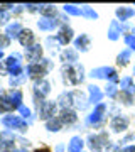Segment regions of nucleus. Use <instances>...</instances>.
<instances>
[{
	"mask_svg": "<svg viewBox=\"0 0 135 152\" xmlns=\"http://www.w3.org/2000/svg\"><path fill=\"white\" fill-rule=\"evenodd\" d=\"M86 69L83 64H74V66H69V64H63L61 66V78H63V83L66 86H78L81 83H85L86 80Z\"/></svg>",
	"mask_w": 135,
	"mask_h": 152,
	"instance_id": "nucleus-1",
	"label": "nucleus"
},
{
	"mask_svg": "<svg viewBox=\"0 0 135 152\" xmlns=\"http://www.w3.org/2000/svg\"><path fill=\"white\" fill-rule=\"evenodd\" d=\"M107 117H108V103L103 102L100 105H95L88 112V115L85 117V125L91 127V129H100L107 122Z\"/></svg>",
	"mask_w": 135,
	"mask_h": 152,
	"instance_id": "nucleus-2",
	"label": "nucleus"
},
{
	"mask_svg": "<svg viewBox=\"0 0 135 152\" xmlns=\"http://www.w3.org/2000/svg\"><path fill=\"white\" fill-rule=\"evenodd\" d=\"M108 144H110V132L107 130L91 132L86 137V145L90 147L91 152H105Z\"/></svg>",
	"mask_w": 135,
	"mask_h": 152,
	"instance_id": "nucleus-3",
	"label": "nucleus"
},
{
	"mask_svg": "<svg viewBox=\"0 0 135 152\" xmlns=\"http://www.w3.org/2000/svg\"><path fill=\"white\" fill-rule=\"evenodd\" d=\"M88 76H90L91 80H101V81L115 83V85L120 83V75L113 66H98V68H93V69L88 73Z\"/></svg>",
	"mask_w": 135,
	"mask_h": 152,
	"instance_id": "nucleus-4",
	"label": "nucleus"
},
{
	"mask_svg": "<svg viewBox=\"0 0 135 152\" xmlns=\"http://www.w3.org/2000/svg\"><path fill=\"white\" fill-rule=\"evenodd\" d=\"M51 93V81L42 78V80H36L34 81V88H32V100L36 108H39L41 105L47 100V95Z\"/></svg>",
	"mask_w": 135,
	"mask_h": 152,
	"instance_id": "nucleus-5",
	"label": "nucleus"
},
{
	"mask_svg": "<svg viewBox=\"0 0 135 152\" xmlns=\"http://www.w3.org/2000/svg\"><path fill=\"white\" fill-rule=\"evenodd\" d=\"M0 124L4 125L7 130H12V132L26 134V132L29 130V122H26L20 115H14V113L4 115V117L0 118Z\"/></svg>",
	"mask_w": 135,
	"mask_h": 152,
	"instance_id": "nucleus-6",
	"label": "nucleus"
},
{
	"mask_svg": "<svg viewBox=\"0 0 135 152\" xmlns=\"http://www.w3.org/2000/svg\"><path fill=\"white\" fill-rule=\"evenodd\" d=\"M128 127H130V117L128 115H123V113L115 115V117H112L110 122H108V129H110V132H112V134H118V135L127 134Z\"/></svg>",
	"mask_w": 135,
	"mask_h": 152,
	"instance_id": "nucleus-7",
	"label": "nucleus"
},
{
	"mask_svg": "<svg viewBox=\"0 0 135 152\" xmlns=\"http://www.w3.org/2000/svg\"><path fill=\"white\" fill-rule=\"evenodd\" d=\"M15 140H17L15 132L4 129L0 132V152H15L17 151Z\"/></svg>",
	"mask_w": 135,
	"mask_h": 152,
	"instance_id": "nucleus-8",
	"label": "nucleus"
},
{
	"mask_svg": "<svg viewBox=\"0 0 135 152\" xmlns=\"http://www.w3.org/2000/svg\"><path fill=\"white\" fill-rule=\"evenodd\" d=\"M59 113V107L56 102H51V100H46L41 107L37 108V117L44 122H47V120L54 118V117H58Z\"/></svg>",
	"mask_w": 135,
	"mask_h": 152,
	"instance_id": "nucleus-9",
	"label": "nucleus"
},
{
	"mask_svg": "<svg viewBox=\"0 0 135 152\" xmlns=\"http://www.w3.org/2000/svg\"><path fill=\"white\" fill-rule=\"evenodd\" d=\"M49 73V69L44 66L42 59L39 61V63H32V64H29L27 63L26 66V75L27 78H31V80H42V78H46V75Z\"/></svg>",
	"mask_w": 135,
	"mask_h": 152,
	"instance_id": "nucleus-10",
	"label": "nucleus"
},
{
	"mask_svg": "<svg viewBox=\"0 0 135 152\" xmlns=\"http://www.w3.org/2000/svg\"><path fill=\"white\" fill-rule=\"evenodd\" d=\"M91 105L88 100V93L81 91V90H73V108L76 112H86Z\"/></svg>",
	"mask_w": 135,
	"mask_h": 152,
	"instance_id": "nucleus-11",
	"label": "nucleus"
},
{
	"mask_svg": "<svg viewBox=\"0 0 135 152\" xmlns=\"http://www.w3.org/2000/svg\"><path fill=\"white\" fill-rule=\"evenodd\" d=\"M44 46L42 44H32V46H29V48H26V51H24V56H26V59L29 61V64H32V63H39V61L44 58Z\"/></svg>",
	"mask_w": 135,
	"mask_h": 152,
	"instance_id": "nucleus-12",
	"label": "nucleus"
},
{
	"mask_svg": "<svg viewBox=\"0 0 135 152\" xmlns=\"http://www.w3.org/2000/svg\"><path fill=\"white\" fill-rule=\"evenodd\" d=\"M63 24L59 22L58 17H41L37 20V27L42 31V32H54L58 31Z\"/></svg>",
	"mask_w": 135,
	"mask_h": 152,
	"instance_id": "nucleus-13",
	"label": "nucleus"
},
{
	"mask_svg": "<svg viewBox=\"0 0 135 152\" xmlns=\"http://www.w3.org/2000/svg\"><path fill=\"white\" fill-rule=\"evenodd\" d=\"M56 37H58L61 46H68L69 42L74 41V31H73V27H71L69 24H63V26L58 29Z\"/></svg>",
	"mask_w": 135,
	"mask_h": 152,
	"instance_id": "nucleus-14",
	"label": "nucleus"
},
{
	"mask_svg": "<svg viewBox=\"0 0 135 152\" xmlns=\"http://www.w3.org/2000/svg\"><path fill=\"white\" fill-rule=\"evenodd\" d=\"M86 93H88V100H90V105H100L103 103V98H105V91H103L101 88L91 83V85H88L86 86Z\"/></svg>",
	"mask_w": 135,
	"mask_h": 152,
	"instance_id": "nucleus-15",
	"label": "nucleus"
},
{
	"mask_svg": "<svg viewBox=\"0 0 135 152\" xmlns=\"http://www.w3.org/2000/svg\"><path fill=\"white\" fill-rule=\"evenodd\" d=\"M135 17V9L128 5H120L115 9V19L120 22V24H128L132 19Z\"/></svg>",
	"mask_w": 135,
	"mask_h": 152,
	"instance_id": "nucleus-16",
	"label": "nucleus"
},
{
	"mask_svg": "<svg viewBox=\"0 0 135 152\" xmlns=\"http://www.w3.org/2000/svg\"><path fill=\"white\" fill-rule=\"evenodd\" d=\"M73 46L78 53H88L91 49V39L86 32H81L80 36H76L74 41H73Z\"/></svg>",
	"mask_w": 135,
	"mask_h": 152,
	"instance_id": "nucleus-17",
	"label": "nucleus"
},
{
	"mask_svg": "<svg viewBox=\"0 0 135 152\" xmlns=\"http://www.w3.org/2000/svg\"><path fill=\"white\" fill-rule=\"evenodd\" d=\"M59 58H61V61H63V64L74 66V64H78V61H80V53H78L74 48H64L61 51Z\"/></svg>",
	"mask_w": 135,
	"mask_h": 152,
	"instance_id": "nucleus-18",
	"label": "nucleus"
},
{
	"mask_svg": "<svg viewBox=\"0 0 135 152\" xmlns=\"http://www.w3.org/2000/svg\"><path fill=\"white\" fill-rule=\"evenodd\" d=\"M59 120L63 122L64 127H73V125L78 122V112L74 108H64V110H59L58 113Z\"/></svg>",
	"mask_w": 135,
	"mask_h": 152,
	"instance_id": "nucleus-19",
	"label": "nucleus"
},
{
	"mask_svg": "<svg viewBox=\"0 0 135 152\" xmlns=\"http://www.w3.org/2000/svg\"><path fill=\"white\" fill-rule=\"evenodd\" d=\"M122 34H123V26H122L117 19H113V20L108 24V31H107L108 41L115 42V41H118V39L122 37Z\"/></svg>",
	"mask_w": 135,
	"mask_h": 152,
	"instance_id": "nucleus-20",
	"label": "nucleus"
},
{
	"mask_svg": "<svg viewBox=\"0 0 135 152\" xmlns=\"http://www.w3.org/2000/svg\"><path fill=\"white\" fill-rule=\"evenodd\" d=\"M85 145H86V140H85L83 137L81 135H73L69 139V142H68V145H66V151L68 152H83Z\"/></svg>",
	"mask_w": 135,
	"mask_h": 152,
	"instance_id": "nucleus-21",
	"label": "nucleus"
},
{
	"mask_svg": "<svg viewBox=\"0 0 135 152\" xmlns=\"http://www.w3.org/2000/svg\"><path fill=\"white\" fill-rule=\"evenodd\" d=\"M56 103L59 107V110H64V108H73V90H66V91L59 93V96L56 100Z\"/></svg>",
	"mask_w": 135,
	"mask_h": 152,
	"instance_id": "nucleus-22",
	"label": "nucleus"
},
{
	"mask_svg": "<svg viewBox=\"0 0 135 152\" xmlns=\"http://www.w3.org/2000/svg\"><path fill=\"white\" fill-rule=\"evenodd\" d=\"M12 4H2L0 5V26L7 27L9 24L12 22Z\"/></svg>",
	"mask_w": 135,
	"mask_h": 152,
	"instance_id": "nucleus-23",
	"label": "nucleus"
},
{
	"mask_svg": "<svg viewBox=\"0 0 135 152\" xmlns=\"http://www.w3.org/2000/svg\"><path fill=\"white\" fill-rule=\"evenodd\" d=\"M22 31H24V26H22L19 20H12L5 27V34L10 39H19V36L22 34Z\"/></svg>",
	"mask_w": 135,
	"mask_h": 152,
	"instance_id": "nucleus-24",
	"label": "nucleus"
},
{
	"mask_svg": "<svg viewBox=\"0 0 135 152\" xmlns=\"http://www.w3.org/2000/svg\"><path fill=\"white\" fill-rule=\"evenodd\" d=\"M19 42H20L22 48H29V46H32V44H36V34L31 31V29H24L22 31V34L19 36V39H17Z\"/></svg>",
	"mask_w": 135,
	"mask_h": 152,
	"instance_id": "nucleus-25",
	"label": "nucleus"
},
{
	"mask_svg": "<svg viewBox=\"0 0 135 152\" xmlns=\"http://www.w3.org/2000/svg\"><path fill=\"white\" fill-rule=\"evenodd\" d=\"M117 103L120 107H134L135 105V95L134 91H120L118 98H117Z\"/></svg>",
	"mask_w": 135,
	"mask_h": 152,
	"instance_id": "nucleus-26",
	"label": "nucleus"
},
{
	"mask_svg": "<svg viewBox=\"0 0 135 152\" xmlns=\"http://www.w3.org/2000/svg\"><path fill=\"white\" fill-rule=\"evenodd\" d=\"M44 48H47L51 54H58V53L61 54V51H59L61 44L58 41V37H56V34L54 36H47V37L44 39Z\"/></svg>",
	"mask_w": 135,
	"mask_h": 152,
	"instance_id": "nucleus-27",
	"label": "nucleus"
},
{
	"mask_svg": "<svg viewBox=\"0 0 135 152\" xmlns=\"http://www.w3.org/2000/svg\"><path fill=\"white\" fill-rule=\"evenodd\" d=\"M7 95L10 96V100H12V103L15 105V108L19 110L22 107V102H24V95H22V91L19 90V88H10L9 91H7Z\"/></svg>",
	"mask_w": 135,
	"mask_h": 152,
	"instance_id": "nucleus-28",
	"label": "nucleus"
},
{
	"mask_svg": "<svg viewBox=\"0 0 135 152\" xmlns=\"http://www.w3.org/2000/svg\"><path fill=\"white\" fill-rule=\"evenodd\" d=\"M130 61H132V51L130 49H122L118 54H117V64L122 66V68H125V66L130 64Z\"/></svg>",
	"mask_w": 135,
	"mask_h": 152,
	"instance_id": "nucleus-29",
	"label": "nucleus"
},
{
	"mask_svg": "<svg viewBox=\"0 0 135 152\" xmlns=\"http://www.w3.org/2000/svg\"><path fill=\"white\" fill-rule=\"evenodd\" d=\"M44 125H46V130L51 132V134H58V132H61V129L64 127V125H63V122L59 120V117H54V118L47 120V122H44Z\"/></svg>",
	"mask_w": 135,
	"mask_h": 152,
	"instance_id": "nucleus-30",
	"label": "nucleus"
},
{
	"mask_svg": "<svg viewBox=\"0 0 135 152\" xmlns=\"http://www.w3.org/2000/svg\"><path fill=\"white\" fill-rule=\"evenodd\" d=\"M63 12L68 17H83V14H81V5H74V4H66V5H63Z\"/></svg>",
	"mask_w": 135,
	"mask_h": 152,
	"instance_id": "nucleus-31",
	"label": "nucleus"
},
{
	"mask_svg": "<svg viewBox=\"0 0 135 152\" xmlns=\"http://www.w3.org/2000/svg\"><path fill=\"white\" fill-rule=\"evenodd\" d=\"M103 91H105V96H108L110 100H117L120 95V88L115 83H107V86H105Z\"/></svg>",
	"mask_w": 135,
	"mask_h": 152,
	"instance_id": "nucleus-32",
	"label": "nucleus"
},
{
	"mask_svg": "<svg viewBox=\"0 0 135 152\" xmlns=\"http://www.w3.org/2000/svg\"><path fill=\"white\" fill-rule=\"evenodd\" d=\"M134 86H135L134 76H122L120 78V83H118L120 91H130V90H134Z\"/></svg>",
	"mask_w": 135,
	"mask_h": 152,
	"instance_id": "nucleus-33",
	"label": "nucleus"
},
{
	"mask_svg": "<svg viewBox=\"0 0 135 152\" xmlns=\"http://www.w3.org/2000/svg\"><path fill=\"white\" fill-rule=\"evenodd\" d=\"M81 14L86 20H98V12L93 9L91 5H81Z\"/></svg>",
	"mask_w": 135,
	"mask_h": 152,
	"instance_id": "nucleus-34",
	"label": "nucleus"
},
{
	"mask_svg": "<svg viewBox=\"0 0 135 152\" xmlns=\"http://www.w3.org/2000/svg\"><path fill=\"white\" fill-rule=\"evenodd\" d=\"M17 112H19V115H20L22 118L26 120V122H29V124H32L34 122V118H36V117H34V112L31 108H29V107H27V105H22L20 108L17 110Z\"/></svg>",
	"mask_w": 135,
	"mask_h": 152,
	"instance_id": "nucleus-35",
	"label": "nucleus"
},
{
	"mask_svg": "<svg viewBox=\"0 0 135 152\" xmlns=\"http://www.w3.org/2000/svg\"><path fill=\"white\" fill-rule=\"evenodd\" d=\"M132 144H135V134H134V132H127V134H123V135L120 137V140H118V145L120 147L132 145Z\"/></svg>",
	"mask_w": 135,
	"mask_h": 152,
	"instance_id": "nucleus-36",
	"label": "nucleus"
},
{
	"mask_svg": "<svg viewBox=\"0 0 135 152\" xmlns=\"http://www.w3.org/2000/svg\"><path fill=\"white\" fill-rule=\"evenodd\" d=\"M27 81V75L24 73L22 76H15V78H9V85H10L12 88H19L20 85H24V83Z\"/></svg>",
	"mask_w": 135,
	"mask_h": 152,
	"instance_id": "nucleus-37",
	"label": "nucleus"
},
{
	"mask_svg": "<svg viewBox=\"0 0 135 152\" xmlns=\"http://www.w3.org/2000/svg\"><path fill=\"white\" fill-rule=\"evenodd\" d=\"M123 42H125V48L130 49L134 53L135 51V34H127V36H123Z\"/></svg>",
	"mask_w": 135,
	"mask_h": 152,
	"instance_id": "nucleus-38",
	"label": "nucleus"
},
{
	"mask_svg": "<svg viewBox=\"0 0 135 152\" xmlns=\"http://www.w3.org/2000/svg\"><path fill=\"white\" fill-rule=\"evenodd\" d=\"M10 41H12V39L9 37L5 32L0 34V51H4L5 48H9V46H10Z\"/></svg>",
	"mask_w": 135,
	"mask_h": 152,
	"instance_id": "nucleus-39",
	"label": "nucleus"
},
{
	"mask_svg": "<svg viewBox=\"0 0 135 152\" xmlns=\"http://www.w3.org/2000/svg\"><path fill=\"white\" fill-rule=\"evenodd\" d=\"M24 9L27 12H31V14H34V12H39L41 14V4H26Z\"/></svg>",
	"mask_w": 135,
	"mask_h": 152,
	"instance_id": "nucleus-40",
	"label": "nucleus"
},
{
	"mask_svg": "<svg viewBox=\"0 0 135 152\" xmlns=\"http://www.w3.org/2000/svg\"><path fill=\"white\" fill-rule=\"evenodd\" d=\"M105 152H122V147L118 145V142H110Z\"/></svg>",
	"mask_w": 135,
	"mask_h": 152,
	"instance_id": "nucleus-41",
	"label": "nucleus"
},
{
	"mask_svg": "<svg viewBox=\"0 0 135 152\" xmlns=\"http://www.w3.org/2000/svg\"><path fill=\"white\" fill-rule=\"evenodd\" d=\"M54 152H68V151H66L64 144H58V145L54 147Z\"/></svg>",
	"mask_w": 135,
	"mask_h": 152,
	"instance_id": "nucleus-42",
	"label": "nucleus"
},
{
	"mask_svg": "<svg viewBox=\"0 0 135 152\" xmlns=\"http://www.w3.org/2000/svg\"><path fill=\"white\" fill-rule=\"evenodd\" d=\"M122 152H135V144H132V145H125V147H122Z\"/></svg>",
	"mask_w": 135,
	"mask_h": 152,
	"instance_id": "nucleus-43",
	"label": "nucleus"
},
{
	"mask_svg": "<svg viewBox=\"0 0 135 152\" xmlns=\"http://www.w3.org/2000/svg\"><path fill=\"white\" fill-rule=\"evenodd\" d=\"M34 152H53V151H51L49 147H41V149H36Z\"/></svg>",
	"mask_w": 135,
	"mask_h": 152,
	"instance_id": "nucleus-44",
	"label": "nucleus"
},
{
	"mask_svg": "<svg viewBox=\"0 0 135 152\" xmlns=\"http://www.w3.org/2000/svg\"><path fill=\"white\" fill-rule=\"evenodd\" d=\"M5 59V56H4V51H0V61H4Z\"/></svg>",
	"mask_w": 135,
	"mask_h": 152,
	"instance_id": "nucleus-45",
	"label": "nucleus"
},
{
	"mask_svg": "<svg viewBox=\"0 0 135 152\" xmlns=\"http://www.w3.org/2000/svg\"><path fill=\"white\" fill-rule=\"evenodd\" d=\"M4 93H5V91H4V90H2V88H0V98L4 96Z\"/></svg>",
	"mask_w": 135,
	"mask_h": 152,
	"instance_id": "nucleus-46",
	"label": "nucleus"
},
{
	"mask_svg": "<svg viewBox=\"0 0 135 152\" xmlns=\"http://www.w3.org/2000/svg\"><path fill=\"white\" fill-rule=\"evenodd\" d=\"M134 75H135V61H134Z\"/></svg>",
	"mask_w": 135,
	"mask_h": 152,
	"instance_id": "nucleus-47",
	"label": "nucleus"
},
{
	"mask_svg": "<svg viewBox=\"0 0 135 152\" xmlns=\"http://www.w3.org/2000/svg\"><path fill=\"white\" fill-rule=\"evenodd\" d=\"M132 91H134V95H135V86H134V90H132Z\"/></svg>",
	"mask_w": 135,
	"mask_h": 152,
	"instance_id": "nucleus-48",
	"label": "nucleus"
},
{
	"mask_svg": "<svg viewBox=\"0 0 135 152\" xmlns=\"http://www.w3.org/2000/svg\"><path fill=\"white\" fill-rule=\"evenodd\" d=\"M83 152H86V151H83Z\"/></svg>",
	"mask_w": 135,
	"mask_h": 152,
	"instance_id": "nucleus-49",
	"label": "nucleus"
}]
</instances>
